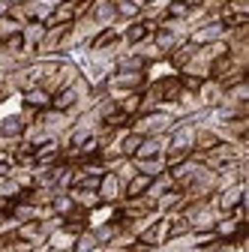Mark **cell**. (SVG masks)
I'll list each match as a JSON object with an SVG mask.
<instances>
[{
    "instance_id": "obj_29",
    "label": "cell",
    "mask_w": 249,
    "mask_h": 252,
    "mask_svg": "<svg viewBox=\"0 0 249 252\" xmlns=\"http://www.w3.org/2000/svg\"><path fill=\"white\" fill-rule=\"evenodd\" d=\"M132 162H135L138 174H147V177H156V174L168 171V165H165V156H156V159H132Z\"/></svg>"
},
{
    "instance_id": "obj_6",
    "label": "cell",
    "mask_w": 249,
    "mask_h": 252,
    "mask_svg": "<svg viewBox=\"0 0 249 252\" xmlns=\"http://www.w3.org/2000/svg\"><path fill=\"white\" fill-rule=\"evenodd\" d=\"M168 237H171V231H168V216H156L153 222H147L138 231V240L144 246H150V249H162L168 243Z\"/></svg>"
},
{
    "instance_id": "obj_9",
    "label": "cell",
    "mask_w": 249,
    "mask_h": 252,
    "mask_svg": "<svg viewBox=\"0 0 249 252\" xmlns=\"http://www.w3.org/2000/svg\"><path fill=\"white\" fill-rule=\"evenodd\" d=\"M219 39H225L222 21H207V24L189 30V42H195V45H210V42H219Z\"/></svg>"
},
{
    "instance_id": "obj_17",
    "label": "cell",
    "mask_w": 249,
    "mask_h": 252,
    "mask_svg": "<svg viewBox=\"0 0 249 252\" xmlns=\"http://www.w3.org/2000/svg\"><path fill=\"white\" fill-rule=\"evenodd\" d=\"M78 90L69 84V87H63V90H57V93H51V108L54 111H72L75 114V105H78Z\"/></svg>"
},
{
    "instance_id": "obj_11",
    "label": "cell",
    "mask_w": 249,
    "mask_h": 252,
    "mask_svg": "<svg viewBox=\"0 0 249 252\" xmlns=\"http://www.w3.org/2000/svg\"><path fill=\"white\" fill-rule=\"evenodd\" d=\"M120 30V39L126 42V48H135L138 42H144L150 33H153V27L150 24H144V21H129V24H123V27H117Z\"/></svg>"
},
{
    "instance_id": "obj_10",
    "label": "cell",
    "mask_w": 249,
    "mask_h": 252,
    "mask_svg": "<svg viewBox=\"0 0 249 252\" xmlns=\"http://www.w3.org/2000/svg\"><path fill=\"white\" fill-rule=\"evenodd\" d=\"M15 234H18L21 240H27L30 246H36V249H42V246H45V240H48V234H45V228H42L39 219H30V222H18V225H15Z\"/></svg>"
},
{
    "instance_id": "obj_4",
    "label": "cell",
    "mask_w": 249,
    "mask_h": 252,
    "mask_svg": "<svg viewBox=\"0 0 249 252\" xmlns=\"http://www.w3.org/2000/svg\"><path fill=\"white\" fill-rule=\"evenodd\" d=\"M177 189H180L186 198H210V195L216 192V171H210V168L198 165V168H195V174L186 180L183 186H177Z\"/></svg>"
},
{
    "instance_id": "obj_34",
    "label": "cell",
    "mask_w": 249,
    "mask_h": 252,
    "mask_svg": "<svg viewBox=\"0 0 249 252\" xmlns=\"http://www.w3.org/2000/svg\"><path fill=\"white\" fill-rule=\"evenodd\" d=\"M24 192V189L12 180V177H3V180H0V198H9V201H15L18 195Z\"/></svg>"
},
{
    "instance_id": "obj_1",
    "label": "cell",
    "mask_w": 249,
    "mask_h": 252,
    "mask_svg": "<svg viewBox=\"0 0 249 252\" xmlns=\"http://www.w3.org/2000/svg\"><path fill=\"white\" fill-rule=\"evenodd\" d=\"M198 117L174 120V126L165 132V165H177L180 159H186V156L195 153V126H198Z\"/></svg>"
},
{
    "instance_id": "obj_3",
    "label": "cell",
    "mask_w": 249,
    "mask_h": 252,
    "mask_svg": "<svg viewBox=\"0 0 249 252\" xmlns=\"http://www.w3.org/2000/svg\"><path fill=\"white\" fill-rule=\"evenodd\" d=\"M174 120H177V117H171L168 111L156 108V111H144V114L132 117L129 129H132L135 135H141V138H147V135H165L171 126H174Z\"/></svg>"
},
{
    "instance_id": "obj_14",
    "label": "cell",
    "mask_w": 249,
    "mask_h": 252,
    "mask_svg": "<svg viewBox=\"0 0 249 252\" xmlns=\"http://www.w3.org/2000/svg\"><path fill=\"white\" fill-rule=\"evenodd\" d=\"M156 156H165V135H147V138H141V144H138L132 159H156Z\"/></svg>"
},
{
    "instance_id": "obj_21",
    "label": "cell",
    "mask_w": 249,
    "mask_h": 252,
    "mask_svg": "<svg viewBox=\"0 0 249 252\" xmlns=\"http://www.w3.org/2000/svg\"><path fill=\"white\" fill-rule=\"evenodd\" d=\"M243 225H246V222H240V219H234V216L228 213V216H219V219H216L213 231H216V237H219V240H231Z\"/></svg>"
},
{
    "instance_id": "obj_22",
    "label": "cell",
    "mask_w": 249,
    "mask_h": 252,
    "mask_svg": "<svg viewBox=\"0 0 249 252\" xmlns=\"http://www.w3.org/2000/svg\"><path fill=\"white\" fill-rule=\"evenodd\" d=\"M150 180H153V177H147V174H135L132 180H126V183H123V201H126V198H141V195H147Z\"/></svg>"
},
{
    "instance_id": "obj_30",
    "label": "cell",
    "mask_w": 249,
    "mask_h": 252,
    "mask_svg": "<svg viewBox=\"0 0 249 252\" xmlns=\"http://www.w3.org/2000/svg\"><path fill=\"white\" fill-rule=\"evenodd\" d=\"M117 108L126 114V117H135L141 111V90H132V93H126V96H120L117 99Z\"/></svg>"
},
{
    "instance_id": "obj_15",
    "label": "cell",
    "mask_w": 249,
    "mask_h": 252,
    "mask_svg": "<svg viewBox=\"0 0 249 252\" xmlns=\"http://www.w3.org/2000/svg\"><path fill=\"white\" fill-rule=\"evenodd\" d=\"M195 51H198V45L195 42H189V39H186V42H180L168 57H165V63H168V66L174 69V72H180L183 66H186V63H189L192 57H195Z\"/></svg>"
},
{
    "instance_id": "obj_27",
    "label": "cell",
    "mask_w": 249,
    "mask_h": 252,
    "mask_svg": "<svg viewBox=\"0 0 249 252\" xmlns=\"http://www.w3.org/2000/svg\"><path fill=\"white\" fill-rule=\"evenodd\" d=\"M93 234H96V240H99V246H105V243H111L114 237H117V231H120V222H117V216H111L108 222H102V225H93L90 228Z\"/></svg>"
},
{
    "instance_id": "obj_35",
    "label": "cell",
    "mask_w": 249,
    "mask_h": 252,
    "mask_svg": "<svg viewBox=\"0 0 249 252\" xmlns=\"http://www.w3.org/2000/svg\"><path fill=\"white\" fill-rule=\"evenodd\" d=\"M9 177H12L21 189H30V186H33V168H21V165H15Z\"/></svg>"
},
{
    "instance_id": "obj_8",
    "label": "cell",
    "mask_w": 249,
    "mask_h": 252,
    "mask_svg": "<svg viewBox=\"0 0 249 252\" xmlns=\"http://www.w3.org/2000/svg\"><path fill=\"white\" fill-rule=\"evenodd\" d=\"M219 141H222L219 129H216L213 123H207L204 117H198V126H195V153H207V150H213Z\"/></svg>"
},
{
    "instance_id": "obj_7",
    "label": "cell",
    "mask_w": 249,
    "mask_h": 252,
    "mask_svg": "<svg viewBox=\"0 0 249 252\" xmlns=\"http://www.w3.org/2000/svg\"><path fill=\"white\" fill-rule=\"evenodd\" d=\"M99 201L102 204H120L123 201V180L114 174V171H105L102 177H99Z\"/></svg>"
},
{
    "instance_id": "obj_32",
    "label": "cell",
    "mask_w": 249,
    "mask_h": 252,
    "mask_svg": "<svg viewBox=\"0 0 249 252\" xmlns=\"http://www.w3.org/2000/svg\"><path fill=\"white\" fill-rule=\"evenodd\" d=\"M51 210L57 213V216H69L72 210H75V201H72V195L69 192H54V198H51Z\"/></svg>"
},
{
    "instance_id": "obj_38",
    "label": "cell",
    "mask_w": 249,
    "mask_h": 252,
    "mask_svg": "<svg viewBox=\"0 0 249 252\" xmlns=\"http://www.w3.org/2000/svg\"><path fill=\"white\" fill-rule=\"evenodd\" d=\"M0 3H6V6H18V3H24V0H0Z\"/></svg>"
},
{
    "instance_id": "obj_18",
    "label": "cell",
    "mask_w": 249,
    "mask_h": 252,
    "mask_svg": "<svg viewBox=\"0 0 249 252\" xmlns=\"http://www.w3.org/2000/svg\"><path fill=\"white\" fill-rule=\"evenodd\" d=\"M27 129V123L18 111H9V114H0V135H6V138H21Z\"/></svg>"
},
{
    "instance_id": "obj_23",
    "label": "cell",
    "mask_w": 249,
    "mask_h": 252,
    "mask_svg": "<svg viewBox=\"0 0 249 252\" xmlns=\"http://www.w3.org/2000/svg\"><path fill=\"white\" fill-rule=\"evenodd\" d=\"M66 192L72 195V201H75V207H81V210H93V207H99L102 201H99V192H93V189H66Z\"/></svg>"
},
{
    "instance_id": "obj_16",
    "label": "cell",
    "mask_w": 249,
    "mask_h": 252,
    "mask_svg": "<svg viewBox=\"0 0 249 252\" xmlns=\"http://www.w3.org/2000/svg\"><path fill=\"white\" fill-rule=\"evenodd\" d=\"M183 201H186V195L174 186V189H168V192H162L153 204H156V213H159V216H165V213H177V210L183 207Z\"/></svg>"
},
{
    "instance_id": "obj_13",
    "label": "cell",
    "mask_w": 249,
    "mask_h": 252,
    "mask_svg": "<svg viewBox=\"0 0 249 252\" xmlns=\"http://www.w3.org/2000/svg\"><path fill=\"white\" fill-rule=\"evenodd\" d=\"M87 18H93L99 27H117V12H114V3H111V0H93Z\"/></svg>"
},
{
    "instance_id": "obj_37",
    "label": "cell",
    "mask_w": 249,
    "mask_h": 252,
    "mask_svg": "<svg viewBox=\"0 0 249 252\" xmlns=\"http://www.w3.org/2000/svg\"><path fill=\"white\" fill-rule=\"evenodd\" d=\"M183 3L189 6V9H201V6H204V0H183Z\"/></svg>"
},
{
    "instance_id": "obj_5",
    "label": "cell",
    "mask_w": 249,
    "mask_h": 252,
    "mask_svg": "<svg viewBox=\"0 0 249 252\" xmlns=\"http://www.w3.org/2000/svg\"><path fill=\"white\" fill-rule=\"evenodd\" d=\"M36 120L45 126V132L51 135V138H60L69 126L75 123V114L72 111H54V108H45V111H39L36 114Z\"/></svg>"
},
{
    "instance_id": "obj_36",
    "label": "cell",
    "mask_w": 249,
    "mask_h": 252,
    "mask_svg": "<svg viewBox=\"0 0 249 252\" xmlns=\"http://www.w3.org/2000/svg\"><path fill=\"white\" fill-rule=\"evenodd\" d=\"M204 252H237V249H234V243H231V240H216V243H213V246H207Z\"/></svg>"
},
{
    "instance_id": "obj_26",
    "label": "cell",
    "mask_w": 249,
    "mask_h": 252,
    "mask_svg": "<svg viewBox=\"0 0 249 252\" xmlns=\"http://www.w3.org/2000/svg\"><path fill=\"white\" fill-rule=\"evenodd\" d=\"M222 102H231V105H249V81H237V84L225 87Z\"/></svg>"
},
{
    "instance_id": "obj_24",
    "label": "cell",
    "mask_w": 249,
    "mask_h": 252,
    "mask_svg": "<svg viewBox=\"0 0 249 252\" xmlns=\"http://www.w3.org/2000/svg\"><path fill=\"white\" fill-rule=\"evenodd\" d=\"M180 75H192V78H201V81H207L210 78V60H204L198 51H195V57L186 63V66L180 69Z\"/></svg>"
},
{
    "instance_id": "obj_28",
    "label": "cell",
    "mask_w": 249,
    "mask_h": 252,
    "mask_svg": "<svg viewBox=\"0 0 249 252\" xmlns=\"http://www.w3.org/2000/svg\"><path fill=\"white\" fill-rule=\"evenodd\" d=\"M168 189H174V180H171V174H168V171H162V174H156V177L150 180V186H147V198L156 201L162 192H168Z\"/></svg>"
},
{
    "instance_id": "obj_19",
    "label": "cell",
    "mask_w": 249,
    "mask_h": 252,
    "mask_svg": "<svg viewBox=\"0 0 249 252\" xmlns=\"http://www.w3.org/2000/svg\"><path fill=\"white\" fill-rule=\"evenodd\" d=\"M18 96H21V105H30V108H36V111L51 108V93L42 90V87H27L24 93H18Z\"/></svg>"
},
{
    "instance_id": "obj_31",
    "label": "cell",
    "mask_w": 249,
    "mask_h": 252,
    "mask_svg": "<svg viewBox=\"0 0 249 252\" xmlns=\"http://www.w3.org/2000/svg\"><path fill=\"white\" fill-rule=\"evenodd\" d=\"M99 249V240L90 228H84L81 234H75V243H72V252H96Z\"/></svg>"
},
{
    "instance_id": "obj_2",
    "label": "cell",
    "mask_w": 249,
    "mask_h": 252,
    "mask_svg": "<svg viewBox=\"0 0 249 252\" xmlns=\"http://www.w3.org/2000/svg\"><path fill=\"white\" fill-rule=\"evenodd\" d=\"M201 156V165L204 168H210V171H222V168H228L231 162H237V159H246V144H234V141H219L213 150H207V153H198Z\"/></svg>"
},
{
    "instance_id": "obj_25",
    "label": "cell",
    "mask_w": 249,
    "mask_h": 252,
    "mask_svg": "<svg viewBox=\"0 0 249 252\" xmlns=\"http://www.w3.org/2000/svg\"><path fill=\"white\" fill-rule=\"evenodd\" d=\"M111 3H114V12H117V27L129 24V21H135L141 15V6L129 3V0H111Z\"/></svg>"
},
{
    "instance_id": "obj_33",
    "label": "cell",
    "mask_w": 249,
    "mask_h": 252,
    "mask_svg": "<svg viewBox=\"0 0 249 252\" xmlns=\"http://www.w3.org/2000/svg\"><path fill=\"white\" fill-rule=\"evenodd\" d=\"M108 171H114V174H117L123 183H126V180H132V177L138 174V168H135V162H132V159H117V162H114Z\"/></svg>"
},
{
    "instance_id": "obj_20",
    "label": "cell",
    "mask_w": 249,
    "mask_h": 252,
    "mask_svg": "<svg viewBox=\"0 0 249 252\" xmlns=\"http://www.w3.org/2000/svg\"><path fill=\"white\" fill-rule=\"evenodd\" d=\"M45 30H48V27H45L42 21H27V24L21 27L24 45H27L30 51H33V54H36V45H39V42H42V36H45Z\"/></svg>"
},
{
    "instance_id": "obj_12",
    "label": "cell",
    "mask_w": 249,
    "mask_h": 252,
    "mask_svg": "<svg viewBox=\"0 0 249 252\" xmlns=\"http://www.w3.org/2000/svg\"><path fill=\"white\" fill-rule=\"evenodd\" d=\"M222 96H225V87H222L219 81H213V78L201 81V87H198V102H201V108H204V111L216 108V105L222 102Z\"/></svg>"
}]
</instances>
